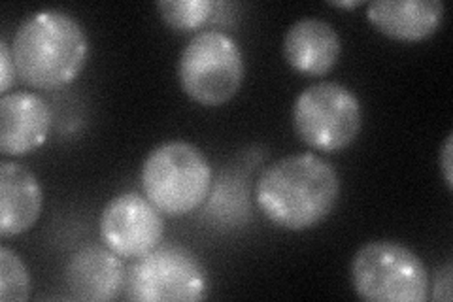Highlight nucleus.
<instances>
[{"instance_id": "obj_1", "label": "nucleus", "mask_w": 453, "mask_h": 302, "mask_svg": "<svg viewBox=\"0 0 453 302\" xmlns=\"http://www.w3.org/2000/svg\"><path fill=\"white\" fill-rule=\"evenodd\" d=\"M340 197L336 168L316 153L281 157L255 185L265 218L286 231H308L334 212Z\"/></svg>"}, {"instance_id": "obj_2", "label": "nucleus", "mask_w": 453, "mask_h": 302, "mask_svg": "<svg viewBox=\"0 0 453 302\" xmlns=\"http://www.w3.org/2000/svg\"><path fill=\"white\" fill-rule=\"evenodd\" d=\"M12 55L23 83L53 91L80 78L88 65L89 38L68 12L46 8L31 13L18 27Z\"/></svg>"}, {"instance_id": "obj_3", "label": "nucleus", "mask_w": 453, "mask_h": 302, "mask_svg": "<svg viewBox=\"0 0 453 302\" xmlns=\"http://www.w3.org/2000/svg\"><path fill=\"white\" fill-rule=\"evenodd\" d=\"M142 190L166 218H181L201 208L211 190V165L196 146L168 140L155 146L140 172Z\"/></svg>"}, {"instance_id": "obj_4", "label": "nucleus", "mask_w": 453, "mask_h": 302, "mask_svg": "<svg viewBox=\"0 0 453 302\" xmlns=\"http://www.w3.org/2000/svg\"><path fill=\"white\" fill-rule=\"evenodd\" d=\"M178 81L193 103L218 108L240 91L246 61L238 42L223 31L196 33L178 59Z\"/></svg>"}, {"instance_id": "obj_5", "label": "nucleus", "mask_w": 453, "mask_h": 302, "mask_svg": "<svg viewBox=\"0 0 453 302\" xmlns=\"http://www.w3.org/2000/svg\"><path fill=\"white\" fill-rule=\"evenodd\" d=\"M351 285L368 302H425L429 272L421 259L393 240H372L357 250L349 267Z\"/></svg>"}, {"instance_id": "obj_6", "label": "nucleus", "mask_w": 453, "mask_h": 302, "mask_svg": "<svg viewBox=\"0 0 453 302\" xmlns=\"http://www.w3.org/2000/svg\"><path fill=\"white\" fill-rule=\"evenodd\" d=\"M293 128L308 148L336 153L349 148L363 128L359 97L338 81H318L296 97Z\"/></svg>"}, {"instance_id": "obj_7", "label": "nucleus", "mask_w": 453, "mask_h": 302, "mask_svg": "<svg viewBox=\"0 0 453 302\" xmlns=\"http://www.w3.org/2000/svg\"><path fill=\"white\" fill-rule=\"evenodd\" d=\"M127 298L140 302H195L208 291L206 268L193 252L157 246L134 259L127 272Z\"/></svg>"}, {"instance_id": "obj_8", "label": "nucleus", "mask_w": 453, "mask_h": 302, "mask_svg": "<svg viewBox=\"0 0 453 302\" xmlns=\"http://www.w3.org/2000/svg\"><path fill=\"white\" fill-rule=\"evenodd\" d=\"M98 227L106 248L121 259H138L161 244L165 215L146 195L123 193L104 206Z\"/></svg>"}, {"instance_id": "obj_9", "label": "nucleus", "mask_w": 453, "mask_h": 302, "mask_svg": "<svg viewBox=\"0 0 453 302\" xmlns=\"http://www.w3.org/2000/svg\"><path fill=\"white\" fill-rule=\"evenodd\" d=\"M53 125L50 105L36 93L16 91L0 98V153L23 157L46 143Z\"/></svg>"}, {"instance_id": "obj_10", "label": "nucleus", "mask_w": 453, "mask_h": 302, "mask_svg": "<svg viewBox=\"0 0 453 302\" xmlns=\"http://www.w3.org/2000/svg\"><path fill=\"white\" fill-rule=\"evenodd\" d=\"M283 59L303 76H325L336 66L342 53V40L325 19L304 18L295 21L283 36Z\"/></svg>"}, {"instance_id": "obj_11", "label": "nucleus", "mask_w": 453, "mask_h": 302, "mask_svg": "<svg viewBox=\"0 0 453 302\" xmlns=\"http://www.w3.org/2000/svg\"><path fill=\"white\" fill-rule=\"evenodd\" d=\"M66 290L76 300L108 302L118 298L127 282L121 257L106 246L78 250L65 268Z\"/></svg>"}, {"instance_id": "obj_12", "label": "nucleus", "mask_w": 453, "mask_h": 302, "mask_svg": "<svg viewBox=\"0 0 453 302\" xmlns=\"http://www.w3.org/2000/svg\"><path fill=\"white\" fill-rule=\"evenodd\" d=\"M444 12L442 0H374L366 6V19L380 35L412 44L442 27Z\"/></svg>"}, {"instance_id": "obj_13", "label": "nucleus", "mask_w": 453, "mask_h": 302, "mask_svg": "<svg viewBox=\"0 0 453 302\" xmlns=\"http://www.w3.org/2000/svg\"><path fill=\"white\" fill-rule=\"evenodd\" d=\"M44 193L38 178L16 161L0 163V236L27 233L38 221Z\"/></svg>"}, {"instance_id": "obj_14", "label": "nucleus", "mask_w": 453, "mask_h": 302, "mask_svg": "<svg viewBox=\"0 0 453 302\" xmlns=\"http://www.w3.org/2000/svg\"><path fill=\"white\" fill-rule=\"evenodd\" d=\"M216 6L211 0H161L157 3V12L170 28L189 33L201 28L214 16Z\"/></svg>"}, {"instance_id": "obj_15", "label": "nucleus", "mask_w": 453, "mask_h": 302, "mask_svg": "<svg viewBox=\"0 0 453 302\" xmlns=\"http://www.w3.org/2000/svg\"><path fill=\"white\" fill-rule=\"evenodd\" d=\"M31 297V276L21 257L8 246L0 248V300L23 302Z\"/></svg>"}, {"instance_id": "obj_16", "label": "nucleus", "mask_w": 453, "mask_h": 302, "mask_svg": "<svg viewBox=\"0 0 453 302\" xmlns=\"http://www.w3.org/2000/svg\"><path fill=\"white\" fill-rule=\"evenodd\" d=\"M16 78H18V70H16V63H13L12 46H8L6 40H3L0 42V93L8 95Z\"/></svg>"}, {"instance_id": "obj_17", "label": "nucleus", "mask_w": 453, "mask_h": 302, "mask_svg": "<svg viewBox=\"0 0 453 302\" xmlns=\"http://www.w3.org/2000/svg\"><path fill=\"white\" fill-rule=\"evenodd\" d=\"M451 157H453V135H448L446 140H444L441 159H438V163H441L442 176H444V182H446L449 191L453 190V161H451Z\"/></svg>"}, {"instance_id": "obj_18", "label": "nucleus", "mask_w": 453, "mask_h": 302, "mask_svg": "<svg viewBox=\"0 0 453 302\" xmlns=\"http://www.w3.org/2000/svg\"><path fill=\"white\" fill-rule=\"evenodd\" d=\"M449 265H446V268L442 272H438L436 282H434V293L433 298L434 300H449L451 298V272H449Z\"/></svg>"}, {"instance_id": "obj_19", "label": "nucleus", "mask_w": 453, "mask_h": 302, "mask_svg": "<svg viewBox=\"0 0 453 302\" xmlns=\"http://www.w3.org/2000/svg\"><path fill=\"white\" fill-rule=\"evenodd\" d=\"M363 3H361V0H351V3H349V0H348V3H331V6H336V8H357V6H361Z\"/></svg>"}]
</instances>
